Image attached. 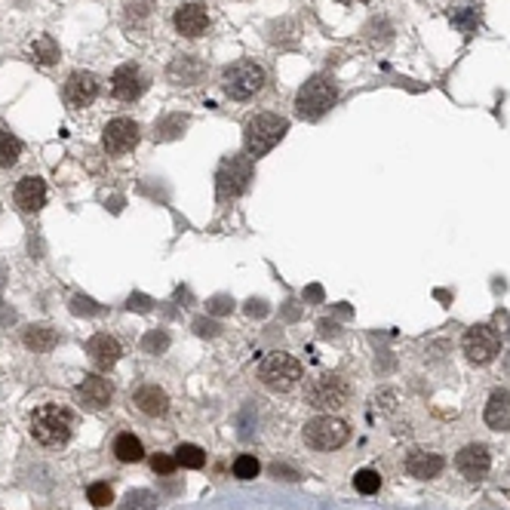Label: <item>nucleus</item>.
Listing matches in <instances>:
<instances>
[{
    "label": "nucleus",
    "mask_w": 510,
    "mask_h": 510,
    "mask_svg": "<svg viewBox=\"0 0 510 510\" xmlns=\"http://www.w3.org/2000/svg\"><path fill=\"white\" fill-rule=\"evenodd\" d=\"M47 203V184L37 175H25V179L16 184V206L25 209V213H37V209Z\"/></svg>",
    "instance_id": "nucleus-15"
},
{
    "label": "nucleus",
    "mask_w": 510,
    "mask_h": 510,
    "mask_svg": "<svg viewBox=\"0 0 510 510\" xmlns=\"http://www.w3.org/2000/svg\"><path fill=\"white\" fill-rule=\"evenodd\" d=\"M166 348H170V336H166L163 329H151L142 338V350H145V354H163Z\"/></svg>",
    "instance_id": "nucleus-30"
},
{
    "label": "nucleus",
    "mask_w": 510,
    "mask_h": 510,
    "mask_svg": "<svg viewBox=\"0 0 510 510\" xmlns=\"http://www.w3.org/2000/svg\"><path fill=\"white\" fill-rule=\"evenodd\" d=\"M133 403L138 412H145V415H166V409H170V400H166L163 388H157V384H145V388H138L133 393Z\"/></svg>",
    "instance_id": "nucleus-19"
},
{
    "label": "nucleus",
    "mask_w": 510,
    "mask_h": 510,
    "mask_svg": "<svg viewBox=\"0 0 510 510\" xmlns=\"http://www.w3.org/2000/svg\"><path fill=\"white\" fill-rule=\"evenodd\" d=\"M338 99V86L332 83V77H311L295 95V111L304 120H320Z\"/></svg>",
    "instance_id": "nucleus-2"
},
{
    "label": "nucleus",
    "mask_w": 510,
    "mask_h": 510,
    "mask_svg": "<svg viewBox=\"0 0 510 510\" xmlns=\"http://www.w3.org/2000/svg\"><path fill=\"white\" fill-rule=\"evenodd\" d=\"M271 473H274V477H277V480H289V482H292V480H298V477H302V473H298L295 468H286V464H274V468H271Z\"/></svg>",
    "instance_id": "nucleus-36"
},
{
    "label": "nucleus",
    "mask_w": 510,
    "mask_h": 510,
    "mask_svg": "<svg viewBox=\"0 0 510 510\" xmlns=\"http://www.w3.org/2000/svg\"><path fill=\"white\" fill-rule=\"evenodd\" d=\"M507 372H510V363H507Z\"/></svg>",
    "instance_id": "nucleus-42"
},
{
    "label": "nucleus",
    "mask_w": 510,
    "mask_h": 510,
    "mask_svg": "<svg viewBox=\"0 0 510 510\" xmlns=\"http://www.w3.org/2000/svg\"><path fill=\"white\" fill-rule=\"evenodd\" d=\"M175 461H179L182 468H191V470H197V468H203V461H206V452L200 449V446H194V443H182L179 449H175Z\"/></svg>",
    "instance_id": "nucleus-25"
},
{
    "label": "nucleus",
    "mask_w": 510,
    "mask_h": 510,
    "mask_svg": "<svg viewBox=\"0 0 510 510\" xmlns=\"http://www.w3.org/2000/svg\"><path fill=\"white\" fill-rule=\"evenodd\" d=\"M71 311H74V314H99V307H95V302H90V298L77 295L74 302H71Z\"/></svg>",
    "instance_id": "nucleus-35"
},
{
    "label": "nucleus",
    "mask_w": 510,
    "mask_h": 510,
    "mask_svg": "<svg viewBox=\"0 0 510 510\" xmlns=\"http://www.w3.org/2000/svg\"><path fill=\"white\" fill-rule=\"evenodd\" d=\"M486 425L492 430H510V391H492L486 403Z\"/></svg>",
    "instance_id": "nucleus-21"
},
{
    "label": "nucleus",
    "mask_w": 510,
    "mask_h": 510,
    "mask_svg": "<svg viewBox=\"0 0 510 510\" xmlns=\"http://www.w3.org/2000/svg\"><path fill=\"white\" fill-rule=\"evenodd\" d=\"M99 95V77L93 71H74L65 81V102L68 108H86Z\"/></svg>",
    "instance_id": "nucleus-11"
},
{
    "label": "nucleus",
    "mask_w": 510,
    "mask_h": 510,
    "mask_svg": "<svg viewBox=\"0 0 510 510\" xmlns=\"http://www.w3.org/2000/svg\"><path fill=\"white\" fill-rule=\"evenodd\" d=\"M86 498H90L93 507H108L114 501V492H111L108 482H93L90 492H86Z\"/></svg>",
    "instance_id": "nucleus-32"
},
{
    "label": "nucleus",
    "mask_w": 510,
    "mask_h": 510,
    "mask_svg": "<svg viewBox=\"0 0 510 510\" xmlns=\"http://www.w3.org/2000/svg\"><path fill=\"white\" fill-rule=\"evenodd\" d=\"M252 182V157H227V160L218 166V175H215V191H218V200H231V197H240Z\"/></svg>",
    "instance_id": "nucleus-8"
},
{
    "label": "nucleus",
    "mask_w": 510,
    "mask_h": 510,
    "mask_svg": "<svg viewBox=\"0 0 510 510\" xmlns=\"http://www.w3.org/2000/svg\"><path fill=\"white\" fill-rule=\"evenodd\" d=\"M102 145L105 151L120 157V154H129L133 148L138 145V123L129 120V117H117L105 126V136H102Z\"/></svg>",
    "instance_id": "nucleus-9"
},
{
    "label": "nucleus",
    "mask_w": 510,
    "mask_h": 510,
    "mask_svg": "<svg viewBox=\"0 0 510 510\" xmlns=\"http://www.w3.org/2000/svg\"><path fill=\"white\" fill-rule=\"evenodd\" d=\"M304 400L307 406L323 409L329 415V412H338L350 400V384L338 375H320L304 388Z\"/></svg>",
    "instance_id": "nucleus-6"
},
{
    "label": "nucleus",
    "mask_w": 510,
    "mask_h": 510,
    "mask_svg": "<svg viewBox=\"0 0 510 510\" xmlns=\"http://www.w3.org/2000/svg\"><path fill=\"white\" fill-rule=\"evenodd\" d=\"M452 22L458 25L464 34H473V31H477V25H480V10H477V6H464V10L452 13Z\"/></svg>",
    "instance_id": "nucleus-29"
},
{
    "label": "nucleus",
    "mask_w": 510,
    "mask_h": 510,
    "mask_svg": "<svg viewBox=\"0 0 510 510\" xmlns=\"http://www.w3.org/2000/svg\"><path fill=\"white\" fill-rule=\"evenodd\" d=\"M77 400H81L86 409H102V406H108V403H111V384L105 381V378H99V375L83 378V384L77 388Z\"/></svg>",
    "instance_id": "nucleus-18"
},
{
    "label": "nucleus",
    "mask_w": 510,
    "mask_h": 510,
    "mask_svg": "<svg viewBox=\"0 0 510 510\" xmlns=\"http://www.w3.org/2000/svg\"><path fill=\"white\" fill-rule=\"evenodd\" d=\"M129 311H138V314H145V311H151V298L148 295H129Z\"/></svg>",
    "instance_id": "nucleus-37"
},
{
    "label": "nucleus",
    "mask_w": 510,
    "mask_h": 510,
    "mask_svg": "<svg viewBox=\"0 0 510 510\" xmlns=\"http://www.w3.org/2000/svg\"><path fill=\"white\" fill-rule=\"evenodd\" d=\"M151 468H154V473H160V477H170V473L179 468V461H175V455H154Z\"/></svg>",
    "instance_id": "nucleus-34"
},
{
    "label": "nucleus",
    "mask_w": 510,
    "mask_h": 510,
    "mask_svg": "<svg viewBox=\"0 0 510 510\" xmlns=\"http://www.w3.org/2000/svg\"><path fill=\"white\" fill-rule=\"evenodd\" d=\"M111 93L117 95L120 102H133L145 93V74L138 71L136 65H120L111 77Z\"/></svg>",
    "instance_id": "nucleus-12"
},
{
    "label": "nucleus",
    "mask_w": 510,
    "mask_h": 510,
    "mask_svg": "<svg viewBox=\"0 0 510 510\" xmlns=\"http://www.w3.org/2000/svg\"><path fill=\"white\" fill-rule=\"evenodd\" d=\"M289 129V120L286 117H277V114H255V117L246 123V154L252 157H265L268 151H274L280 145V138L286 136Z\"/></svg>",
    "instance_id": "nucleus-1"
},
{
    "label": "nucleus",
    "mask_w": 510,
    "mask_h": 510,
    "mask_svg": "<svg viewBox=\"0 0 510 510\" xmlns=\"http://www.w3.org/2000/svg\"><path fill=\"white\" fill-rule=\"evenodd\" d=\"M265 77H268L265 68L255 65V61H249V59H243V61H234V65L225 68L222 86H225V93L231 95V99L246 102L265 86Z\"/></svg>",
    "instance_id": "nucleus-5"
},
{
    "label": "nucleus",
    "mask_w": 510,
    "mask_h": 510,
    "mask_svg": "<svg viewBox=\"0 0 510 510\" xmlns=\"http://www.w3.org/2000/svg\"><path fill=\"white\" fill-rule=\"evenodd\" d=\"M114 455H117V461H123V464L142 461V458H145L142 439L133 437V434H120L117 439H114Z\"/></svg>",
    "instance_id": "nucleus-23"
},
{
    "label": "nucleus",
    "mask_w": 510,
    "mask_h": 510,
    "mask_svg": "<svg viewBox=\"0 0 510 510\" xmlns=\"http://www.w3.org/2000/svg\"><path fill=\"white\" fill-rule=\"evenodd\" d=\"M234 302H227V298H213V304H209V311H215V314H222V311H227Z\"/></svg>",
    "instance_id": "nucleus-39"
},
{
    "label": "nucleus",
    "mask_w": 510,
    "mask_h": 510,
    "mask_svg": "<svg viewBox=\"0 0 510 510\" xmlns=\"http://www.w3.org/2000/svg\"><path fill=\"white\" fill-rule=\"evenodd\" d=\"M184 123H188V120H184L182 114H172V117H166L160 126H157V138H172V136H179L182 129H184Z\"/></svg>",
    "instance_id": "nucleus-33"
},
{
    "label": "nucleus",
    "mask_w": 510,
    "mask_h": 510,
    "mask_svg": "<svg viewBox=\"0 0 510 510\" xmlns=\"http://www.w3.org/2000/svg\"><path fill=\"white\" fill-rule=\"evenodd\" d=\"M170 81H172L175 86H197L200 81H203V65H200V59H194V56L172 59Z\"/></svg>",
    "instance_id": "nucleus-20"
},
{
    "label": "nucleus",
    "mask_w": 510,
    "mask_h": 510,
    "mask_svg": "<svg viewBox=\"0 0 510 510\" xmlns=\"http://www.w3.org/2000/svg\"><path fill=\"white\" fill-rule=\"evenodd\" d=\"M338 4H363V0H338Z\"/></svg>",
    "instance_id": "nucleus-41"
},
{
    "label": "nucleus",
    "mask_w": 510,
    "mask_h": 510,
    "mask_svg": "<svg viewBox=\"0 0 510 510\" xmlns=\"http://www.w3.org/2000/svg\"><path fill=\"white\" fill-rule=\"evenodd\" d=\"M443 458L437 452H425V449H412L406 455V473L415 480H434L443 473Z\"/></svg>",
    "instance_id": "nucleus-16"
},
{
    "label": "nucleus",
    "mask_w": 510,
    "mask_h": 510,
    "mask_svg": "<svg viewBox=\"0 0 510 510\" xmlns=\"http://www.w3.org/2000/svg\"><path fill=\"white\" fill-rule=\"evenodd\" d=\"M259 461H255V455H240V458L234 461V477L237 480H255L259 477Z\"/></svg>",
    "instance_id": "nucleus-31"
},
{
    "label": "nucleus",
    "mask_w": 510,
    "mask_h": 510,
    "mask_svg": "<svg viewBox=\"0 0 510 510\" xmlns=\"http://www.w3.org/2000/svg\"><path fill=\"white\" fill-rule=\"evenodd\" d=\"M172 22H175V31H179L182 37H200L209 25V13H206L203 4H184L175 10Z\"/></svg>",
    "instance_id": "nucleus-14"
},
{
    "label": "nucleus",
    "mask_w": 510,
    "mask_h": 510,
    "mask_svg": "<svg viewBox=\"0 0 510 510\" xmlns=\"http://www.w3.org/2000/svg\"><path fill=\"white\" fill-rule=\"evenodd\" d=\"M22 341L34 354H49V350L59 345V336H56V329H49V326H28Z\"/></svg>",
    "instance_id": "nucleus-22"
},
{
    "label": "nucleus",
    "mask_w": 510,
    "mask_h": 510,
    "mask_svg": "<svg viewBox=\"0 0 510 510\" xmlns=\"http://www.w3.org/2000/svg\"><path fill=\"white\" fill-rule=\"evenodd\" d=\"M348 437H350V427L336 415H316L314 421L304 425V443L311 446V449H320V452L345 446Z\"/></svg>",
    "instance_id": "nucleus-7"
},
{
    "label": "nucleus",
    "mask_w": 510,
    "mask_h": 510,
    "mask_svg": "<svg viewBox=\"0 0 510 510\" xmlns=\"http://www.w3.org/2000/svg\"><path fill=\"white\" fill-rule=\"evenodd\" d=\"M455 468H458L461 477H468V480H482L489 473L492 468V458H489V452H486V446H464V449L455 455Z\"/></svg>",
    "instance_id": "nucleus-13"
},
{
    "label": "nucleus",
    "mask_w": 510,
    "mask_h": 510,
    "mask_svg": "<svg viewBox=\"0 0 510 510\" xmlns=\"http://www.w3.org/2000/svg\"><path fill=\"white\" fill-rule=\"evenodd\" d=\"M86 354H90L95 369H111L120 360V345L111 336L99 332V336H93L90 341H86Z\"/></svg>",
    "instance_id": "nucleus-17"
},
{
    "label": "nucleus",
    "mask_w": 510,
    "mask_h": 510,
    "mask_svg": "<svg viewBox=\"0 0 510 510\" xmlns=\"http://www.w3.org/2000/svg\"><path fill=\"white\" fill-rule=\"evenodd\" d=\"M354 486H357V492L360 495H375L378 489H381V473L378 470H360L357 477H354Z\"/></svg>",
    "instance_id": "nucleus-27"
},
{
    "label": "nucleus",
    "mask_w": 510,
    "mask_h": 510,
    "mask_svg": "<svg viewBox=\"0 0 510 510\" xmlns=\"http://www.w3.org/2000/svg\"><path fill=\"white\" fill-rule=\"evenodd\" d=\"M461 348H464V354H468L470 363H489V360L498 354L501 338H498V332L489 329V326H473V329L464 332Z\"/></svg>",
    "instance_id": "nucleus-10"
},
{
    "label": "nucleus",
    "mask_w": 510,
    "mask_h": 510,
    "mask_svg": "<svg viewBox=\"0 0 510 510\" xmlns=\"http://www.w3.org/2000/svg\"><path fill=\"white\" fill-rule=\"evenodd\" d=\"M19 154H22V142H19V138H16L13 133L0 129V166H4V170H10V166H16V160H19Z\"/></svg>",
    "instance_id": "nucleus-24"
},
{
    "label": "nucleus",
    "mask_w": 510,
    "mask_h": 510,
    "mask_svg": "<svg viewBox=\"0 0 510 510\" xmlns=\"http://www.w3.org/2000/svg\"><path fill=\"white\" fill-rule=\"evenodd\" d=\"M71 427H74L71 412L61 406H40L31 415V434L43 446H61L71 437Z\"/></svg>",
    "instance_id": "nucleus-3"
},
{
    "label": "nucleus",
    "mask_w": 510,
    "mask_h": 510,
    "mask_svg": "<svg viewBox=\"0 0 510 510\" xmlns=\"http://www.w3.org/2000/svg\"><path fill=\"white\" fill-rule=\"evenodd\" d=\"M31 56L40 61V65H52V61H59V47H56V40L49 37V34H43V37H37L31 43Z\"/></svg>",
    "instance_id": "nucleus-26"
},
{
    "label": "nucleus",
    "mask_w": 510,
    "mask_h": 510,
    "mask_svg": "<svg viewBox=\"0 0 510 510\" xmlns=\"http://www.w3.org/2000/svg\"><path fill=\"white\" fill-rule=\"evenodd\" d=\"M307 298H320V286H311V289H307Z\"/></svg>",
    "instance_id": "nucleus-40"
},
{
    "label": "nucleus",
    "mask_w": 510,
    "mask_h": 510,
    "mask_svg": "<svg viewBox=\"0 0 510 510\" xmlns=\"http://www.w3.org/2000/svg\"><path fill=\"white\" fill-rule=\"evenodd\" d=\"M157 507V495L148 489H136L126 495V510H154Z\"/></svg>",
    "instance_id": "nucleus-28"
},
{
    "label": "nucleus",
    "mask_w": 510,
    "mask_h": 510,
    "mask_svg": "<svg viewBox=\"0 0 510 510\" xmlns=\"http://www.w3.org/2000/svg\"><path fill=\"white\" fill-rule=\"evenodd\" d=\"M302 375H304L302 363L289 354H271V357L261 360V366H259V381L274 393L292 391L295 384L302 381Z\"/></svg>",
    "instance_id": "nucleus-4"
},
{
    "label": "nucleus",
    "mask_w": 510,
    "mask_h": 510,
    "mask_svg": "<svg viewBox=\"0 0 510 510\" xmlns=\"http://www.w3.org/2000/svg\"><path fill=\"white\" fill-rule=\"evenodd\" d=\"M194 329L200 332V336H215V332H218L215 323H206V320H197V323H194Z\"/></svg>",
    "instance_id": "nucleus-38"
}]
</instances>
